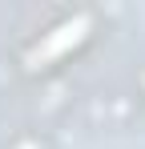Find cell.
Listing matches in <instances>:
<instances>
[{
    "instance_id": "1",
    "label": "cell",
    "mask_w": 145,
    "mask_h": 149,
    "mask_svg": "<svg viewBox=\"0 0 145 149\" xmlns=\"http://www.w3.org/2000/svg\"><path fill=\"white\" fill-rule=\"evenodd\" d=\"M85 28H89V20H85V16H77V20H69V24H61V28H56V32L45 40V45H40V49L32 52V61H48V56H56L61 49L77 45V40L85 36Z\"/></svg>"
}]
</instances>
